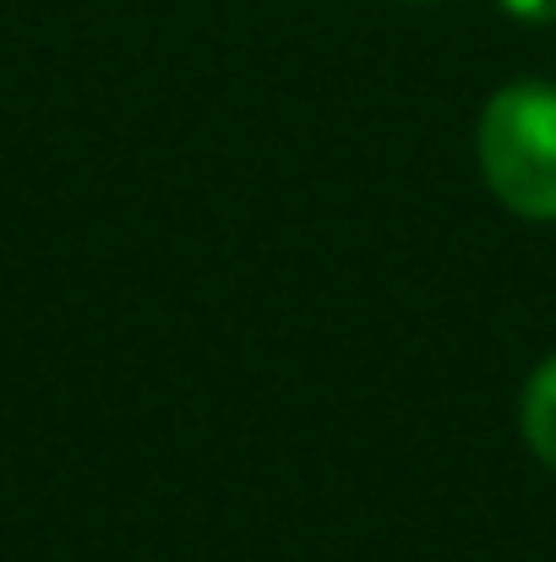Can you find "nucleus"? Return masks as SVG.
Returning a JSON list of instances; mask_svg holds the SVG:
<instances>
[{"instance_id":"obj_2","label":"nucleus","mask_w":556,"mask_h":562,"mask_svg":"<svg viewBox=\"0 0 556 562\" xmlns=\"http://www.w3.org/2000/svg\"><path fill=\"white\" fill-rule=\"evenodd\" d=\"M524 437H530L535 459L556 470V356L524 387Z\"/></svg>"},{"instance_id":"obj_1","label":"nucleus","mask_w":556,"mask_h":562,"mask_svg":"<svg viewBox=\"0 0 556 562\" xmlns=\"http://www.w3.org/2000/svg\"><path fill=\"white\" fill-rule=\"evenodd\" d=\"M480 170L519 218H556V88L513 82L480 115Z\"/></svg>"},{"instance_id":"obj_3","label":"nucleus","mask_w":556,"mask_h":562,"mask_svg":"<svg viewBox=\"0 0 556 562\" xmlns=\"http://www.w3.org/2000/svg\"><path fill=\"white\" fill-rule=\"evenodd\" d=\"M519 22H556V0H497Z\"/></svg>"}]
</instances>
